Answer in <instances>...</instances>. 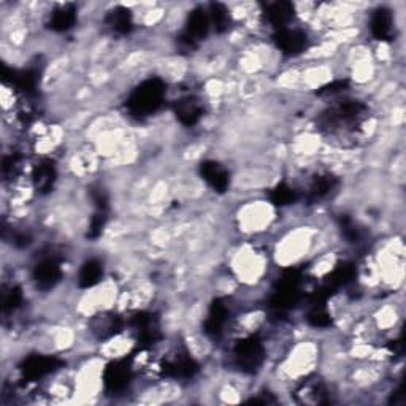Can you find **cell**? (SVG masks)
Wrapping results in <instances>:
<instances>
[{
	"label": "cell",
	"instance_id": "8992f818",
	"mask_svg": "<svg viewBox=\"0 0 406 406\" xmlns=\"http://www.w3.org/2000/svg\"><path fill=\"white\" fill-rule=\"evenodd\" d=\"M57 367L56 357H48V356H32L24 362V376L29 380H37L51 373L54 368Z\"/></svg>",
	"mask_w": 406,
	"mask_h": 406
},
{
	"label": "cell",
	"instance_id": "277c9868",
	"mask_svg": "<svg viewBox=\"0 0 406 406\" xmlns=\"http://www.w3.org/2000/svg\"><path fill=\"white\" fill-rule=\"evenodd\" d=\"M235 357L240 367L254 370V368L261 365L264 359V346L256 338L243 340L235 348Z\"/></svg>",
	"mask_w": 406,
	"mask_h": 406
},
{
	"label": "cell",
	"instance_id": "4fadbf2b",
	"mask_svg": "<svg viewBox=\"0 0 406 406\" xmlns=\"http://www.w3.org/2000/svg\"><path fill=\"white\" fill-rule=\"evenodd\" d=\"M75 21H77V12L72 5H66L53 13L50 27L56 32H67L75 26Z\"/></svg>",
	"mask_w": 406,
	"mask_h": 406
},
{
	"label": "cell",
	"instance_id": "9a60e30c",
	"mask_svg": "<svg viewBox=\"0 0 406 406\" xmlns=\"http://www.w3.org/2000/svg\"><path fill=\"white\" fill-rule=\"evenodd\" d=\"M54 180H56V170H54V165L46 162V164H41L35 169L34 172V181L37 189L40 191H48L53 186Z\"/></svg>",
	"mask_w": 406,
	"mask_h": 406
},
{
	"label": "cell",
	"instance_id": "7c38bea8",
	"mask_svg": "<svg viewBox=\"0 0 406 406\" xmlns=\"http://www.w3.org/2000/svg\"><path fill=\"white\" fill-rule=\"evenodd\" d=\"M102 276H104V267H102V264L99 261H95V259H91V261L83 264V267H81L78 275V283L81 288L84 289L94 288L95 284L100 283Z\"/></svg>",
	"mask_w": 406,
	"mask_h": 406
},
{
	"label": "cell",
	"instance_id": "6da1fadb",
	"mask_svg": "<svg viewBox=\"0 0 406 406\" xmlns=\"http://www.w3.org/2000/svg\"><path fill=\"white\" fill-rule=\"evenodd\" d=\"M165 86L160 80H148L135 89L127 100V107L133 115L148 116L158 111L164 102Z\"/></svg>",
	"mask_w": 406,
	"mask_h": 406
},
{
	"label": "cell",
	"instance_id": "5b68a950",
	"mask_svg": "<svg viewBox=\"0 0 406 406\" xmlns=\"http://www.w3.org/2000/svg\"><path fill=\"white\" fill-rule=\"evenodd\" d=\"M61 265L53 257H46L34 268V279L40 289H51L61 279Z\"/></svg>",
	"mask_w": 406,
	"mask_h": 406
},
{
	"label": "cell",
	"instance_id": "5bb4252c",
	"mask_svg": "<svg viewBox=\"0 0 406 406\" xmlns=\"http://www.w3.org/2000/svg\"><path fill=\"white\" fill-rule=\"evenodd\" d=\"M107 23L118 34H127L132 29V15L126 8H115L107 16Z\"/></svg>",
	"mask_w": 406,
	"mask_h": 406
},
{
	"label": "cell",
	"instance_id": "3957f363",
	"mask_svg": "<svg viewBox=\"0 0 406 406\" xmlns=\"http://www.w3.org/2000/svg\"><path fill=\"white\" fill-rule=\"evenodd\" d=\"M210 16L203 12L202 8L194 10V12L189 15L187 19V27L184 30V35L181 37L184 45L186 46H194L199 40H202L203 37H207L210 30Z\"/></svg>",
	"mask_w": 406,
	"mask_h": 406
},
{
	"label": "cell",
	"instance_id": "30bf717a",
	"mask_svg": "<svg viewBox=\"0 0 406 406\" xmlns=\"http://www.w3.org/2000/svg\"><path fill=\"white\" fill-rule=\"evenodd\" d=\"M371 34L378 40H387L392 34V15L386 8L376 10L370 21Z\"/></svg>",
	"mask_w": 406,
	"mask_h": 406
},
{
	"label": "cell",
	"instance_id": "7a4b0ae2",
	"mask_svg": "<svg viewBox=\"0 0 406 406\" xmlns=\"http://www.w3.org/2000/svg\"><path fill=\"white\" fill-rule=\"evenodd\" d=\"M275 41L284 54L295 56V54L305 51V48L308 45V37L305 32L300 29H289V27H284V29L276 30Z\"/></svg>",
	"mask_w": 406,
	"mask_h": 406
},
{
	"label": "cell",
	"instance_id": "9c48e42d",
	"mask_svg": "<svg viewBox=\"0 0 406 406\" xmlns=\"http://www.w3.org/2000/svg\"><path fill=\"white\" fill-rule=\"evenodd\" d=\"M175 113L184 126H194L202 116V105L194 97H184L180 102H176Z\"/></svg>",
	"mask_w": 406,
	"mask_h": 406
},
{
	"label": "cell",
	"instance_id": "ba28073f",
	"mask_svg": "<svg viewBox=\"0 0 406 406\" xmlns=\"http://www.w3.org/2000/svg\"><path fill=\"white\" fill-rule=\"evenodd\" d=\"M202 175L214 191L224 192L229 187V173L218 162H205L202 164Z\"/></svg>",
	"mask_w": 406,
	"mask_h": 406
},
{
	"label": "cell",
	"instance_id": "52a82bcc",
	"mask_svg": "<svg viewBox=\"0 0 406 406\" xmlns=\"http://www.w3.org/2000/svg\"><path fill=\"white\" fill-rule=\"evenodd\" d=\"M105 386L113 392L122 391L127 387L129 381H131V370L122 362H115L107 368L104 373Z\"/></svg>",
	"mask_w": 406,
	"mask_h": 406
},
{
	"label": "cell",
	"instance_id": "2e32d148",
	"mask_svg": "<svg viewBox=\"0 0 406 406\" xmlns=\"http://www.w3.org/2000/svg\"><path fill=\"white\" fill-rule=\"evenodd\" d=\"M210 23L214 26V29L218 32H224L229 27L230 16L227 13V8L221 3H213L210 10Z\"/></svg>",
	"mask_w": 406,
	"mask_h": 406
},
{
	"label": "cell",
	"instance_id": "e0dca14e",
	"mask_svg": "<svg viewBox=\"0 0 406 406\" xmlns=\"http://www.w3.org/2000/svg\"><path fill=\"white\" fill-rule=\"evenodd\" d=\"M272 200L275 205H279V207H283V205H289L295 200V191L292 187L286 186V184H279L272 194Z\"/></svg>",
	"mask_w": 406,
	"mask_h": 406
},
{
	"label": "cell",
	"instance_id": "8fae6325",
	"mask_svg": "<svg viewBox=\"0 0 406 406\" xmlns=\"http://www.w3.org/2000/svg\"><path fill=\"white\" fill-rule=\"evenodd\" d=\"M267 19L270 24H273L278 29H284L290 23L292 16H294V7L288 2H276L267 7Z\"/></svg>",
	"mask_w": 406,
	"mask_h": 406
}]
</instances>
